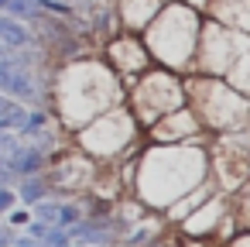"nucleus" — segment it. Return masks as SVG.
I'll return each mask as SVG.
<instances>
[{"label": "nucleus", "mask_w": 250, "mask_h": 247, "mask_svg": "<svg viewBox=\"0 0 250 247\" xmlns=\"http://www.w3.org/2000/svg\"><path fill=\"white\" fill-rule=\"evenodd\" d=\"M7 11L14 18H38V4H35V0H11Z\"/></svg>", "instance_id": "6"}, {"label": "nucleus", "mask_w": 250, "mask_h": 247, "mask_svg": "<svg viewBox=\"0 0 250 247\" xmlns=\"http://www.w3.org/2000/svg\"><path fill=\"white\" fill-rule=\"evenodd\" d=\"M11 168H14L18 175H35V172L42 168V151H35V148H28V151H14Z\"/></svg>", "instance_id": "4"}, {"label": "nucleus", "mask_w": 250, "mask_h": 247, "mask_svg": "<svg viewBox=\"0 0 250 247\" xmlns=\"http://www.w3.org/2000/svg\"><path fill=\"white\" fill-rule=\"evenodd\" d=\"M7 4H11V0H0V11H4V7H7Z\"/></svg>", "instance_id": "12"}, {"label": "nucleus", "mask_w": 250, "mask_h": 247, "mask_svg": "<svg viewBox=\"0 0 250 247\" xmlns=\"http://www.w3.org/2000/svg\"><path fill=\"white\" fill-rule=\"evenodd\" d=\"M35 206V216L38 220H45L48 226H59V230H65V226H72L76 220H79V209L76 206H65V202H31Z\"/></svg>", "instance_id": "2"}, {"label": "nucleus", "mask_w": 250, "mask_h": 247, "mask_svg": "<svg viewBox=\"0 0 250 247\" xmlns=\"http://www.w3.org/2000/svg\"><path fill=\"white\" fill-rule=\"evenodd\" d=\"M0 42L11 45V48H28L35 42V35L21 21H14V18H0Z\"/></svg>", "instance_id": "3"}, {"label": "nucleus", "mask_w": 250, "mask_h": 247, "mask_svg": "<svg viewBox=\"0 0 250 247\" xmlns=\"http://www.w3.org/2000/svg\"><path fill=\"white\" fill-rule=\"evenodd\" d=\"M14 199H18V196H14L7 185H0V213H7V209L14 206Z\"/></svg>", "instance_id": "9"}, {"label": "nucleus", "mask_w": 250, "mask_h": 247, "mask_svg": "<svg viewBox=\"0 0 250 247\" xmlns=\"http://www.w3.org/2000/svg\"><path fill=\"white\" fill-rule=\"evenodd\" d=\"M11 223H28V213H11Z\"/></svg>", "instance_id": "10"}, {"label": "nucleus", "mask_w": 250, "mask_h": 247, "mask_svg": "<svg viewBox=\"0 0 250 247\" xmlns=\"http://www.w3.org/2000/svg\"><path fill=\"white\" fill-rule=\"evenodd\" d=\"M0 172H7V161H4V158H0Z\"/></svg>", "instance_id": "11"}, {"label": "nucleus", "mask_w": 250, "mask_h": 247, "mask_svg": "<svg viewBox=\"0 0 250 247\" xmlns=\"http://www.w3.org/2000/svg\"><path fill=\"white\" fill-rule=\"evenodd\" d=\"M48 230H52V226H48L45 220H42V223H28V237H35V240H45Z\"/></svg>", "instance_id": "8"}, {"label": "nucleus", "mask_w": 250, "mask_h": 247, "mask_svg": "<svg viewBox=\"0 0 250 247\" xmlns=\"http://www.w3.org/2000/svg\"><path fill=\"white\" fill-rule=\"evenodd\" d=\"M24 62L28 59H21L11 45H4V42H0V66H18V69H24Z\"/></svg>", "instance_id": "7"}, {"label": "nucleus", "mask_w": 250, "mask_h": 247, "mask_svg": "<svg viewBox=\"0 0 250 247\" xmlns=\"http://www.w3.org/2000/svg\"><path fill=\"white\" fill-rule=\"evenodd\" d=\"M0 90H4L7 96H14V100H38V90H35V83L28 79V72L24 69H18V66H0Z\"/></svg>", "instance_id": "1"}, {"label": "nucleus", "mask_w": 250, "mask_h": 247, "mask_svg": "<svg viewBox=\"0 0 250 247\" xmlns=\"http://www.w3.org/2000/svg\"><path fill=\"white\" fill-rule=\"evenodd\" d=\"M65 4H76V0H65Z\"/></svg>", "instance_id": "13"}, {"label": "nucleus", "mask_w": 250, "mask_h": 247, "mask_svg": "<svg viewBox=\"0 0 250 247\" xmlns=\"http://www.w3.org/2000/svg\"><path fill=\"white\" fill-rule=\"evenodd\" d=\"M42 196H45V182L24 175V182H21V199H24V202H38Z\"/></svg>", "instance_id": "5"}]
</instances>
